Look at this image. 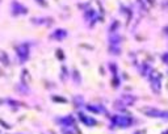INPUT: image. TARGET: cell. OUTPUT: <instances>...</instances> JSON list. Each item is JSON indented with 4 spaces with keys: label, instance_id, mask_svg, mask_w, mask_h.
Masks as SVG:
<instances>
[{
    "label": "cell",
    "instance_id": "6da1fadb",
    "mask_svg": "<svg viewBox=\"0 0 168 134\" xmlns=\"http://www.w3.org/2000/svg\"><path fill=\"white\" fill-rule=\"evenodd\" d=\"M145 112L151 117H163V118H168V112H162L158 109H145Z\"/></svg>",
    "mask_w": 168,
    "mask_h": 134
},
{
    "label": "cell",
    "instance_id": "7a4b0ae2",
    "mask_svg": "<svg viewBox=\"0 0 168 134\" xmlns=\"http://www.w3.org/2000/svg\"><path fill=\"white\" fill-rule=\"evenodd\" d=\"M166 134H168V132H167V133H166Z\"/></svg>",
    "mask_w": 168,
    "mask_h": 134
}]
</instances>
